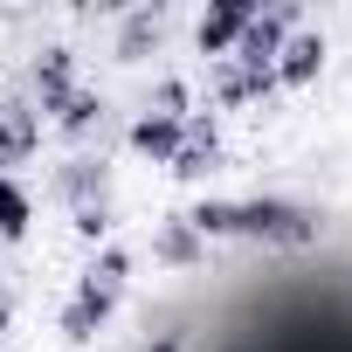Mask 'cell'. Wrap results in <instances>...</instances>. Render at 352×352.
<instances>
[{
  "instance_id": "5bb4252c",
  "label": "cell",
  "mask_w": 352,
  "mask_h": 352,
  "mask_svg": "<svg viewBox=\"0 0 352 352\" xmlns=\"http://www.w3.org/2000/svg\"><path fill=\"white\" fill-rule=\"evenodd\" d=\"M194 256H201V235L187 228V214L159 228V263H194Z\"/></svg>"
},
{
  "instance_id": "e0dca14e",
  "label": "cell",
  "mask_w": 352,
  "mask_h": 352,
  "mask_svg": "<svg viewBox=\"0 0 352 352\" xmlns=\"http://www.w3.org/2000/svg\"><path fill=\"white\" fill-rule=\"evenodd\" d=\"M145 352H180V338H159V345H145Z\"/></svg>"
},
{
  "instance_id": "2e32d148",
  "label": "cell",
  "mask_w": 352,
  "mask_h": 352,
  "mask_svg": "<svg viewBox=\"0 0 352 352\" xmlns=\"http://www.w3.org/2000/svg\"><path fill=\"white\" fill-rule=\"evenodd\" d=\"M104 228H111V214H104V208H83V214H76V235H90V242H97Z\"/></svg>"
},
{
  "instance_id": "4fadbf2b",
  "label": "cell",
  "mask_w": 352,
  "mask_h": 352,
  "mask_svg": "<svg viewBox=\"0 0 352 352\" xmlns=\"http://www.w3.org/2000/svg\"><path fill=\"white\" fill-rule=\"evenodd\" d=\"M28 214H35L28 194L8 180V173H0V242H21V235H28Z\"/></svg>"
},
{
  "instance_id": "ba28073f",
  "label": "cell",
  "mask_w": 352,
  "mask_h": 352,
  "mask_svg": "<svg viewBox=\"0 0 352 352\" xmlns=\"http://www.w3.org/2000/svg\"><path fill=\"white\" fill-rule=\"evenodd\" d=\"M35 111L28 104H0V166H14V159H28L35 152Z\"/></svg>"
},
{
  "instance_id": "52a82bcc",
  "label": "cell",
  "mask_w": 352,
  "mask_h": 352,
  "mask_svg": "<svg viewBox=\"0 0 352 352\" xmlns=\"http://www.w3.org/2000/svg\"><path fill=\"white\" fill-rule=\"evenodd\" d=\"M324 69V35H290L276 56V83H311Z\"/></svg>"
},
{
  "instance_id": "8992f818",
  "label": "cell",
  "mask_w": 352,
  "mask_h": 352,
  "mask_svg": "<svg viewBox=\"0 0 352 352\" xmlns=\"http://www.w3.org/2000/svg\"><path fill=\"white\" fill-rule=\"evenodd\" d=\"M180 131H187V118H166V111H145V118L131 124V152H145V159L173 166V152H180Z\"/></svg>"
},
{
  "instance_id": "7c38bea8",
  "label": "cell",
  "mask_w": 352,
  "mask_h": 352,
  "mask_svg": "<svg viewBox=\"0 0 352 352\" xmlns=\"http://www.w3.org/2000/svg\"><path fill=\"white\" fill-rule=\"evenodd\" d=\"M49 111H56V124H63L69 138H83V131H97V124H104V97H97V90H69V97H63V104H49Z\"/></svg>"
},
{
  "instance_id": "9c48e42d",
  "label": "cell",
  "mask_w": 352,
  "mask_h": 352,
  "mask_svg": "<svg viewBox=\"0 0 352 352\" xmlns=\"http://www.w3.org/2000/svg\"><path fill=\"white\" fill-rule=\"evenodd\" d=\"M214 90H221V104H256V97H270V90H276V69H242V63H221Z\"/></svg>"
},
{
  "instance_id": "30bf717a",
  "label": "cell",
  "mask_w": 352,
  "mask_h": 352,
  "mask_svg": "<svg viewBox=\"0 0 352 352\" xmlns=\"http://www.w3.org/2000/svg\"><path fill=\"white\" fill-rule=\"evenodd\" d=\"M35 90H42V111L63 104V97L76 90V56H69V49H49V56L35 63Z\"/></svg>"
},
{
  "instance_id": "277c9868",
  "label": "cell",
  "mask_w": 352,
  "mask_h": 352,
  "mask_svg": "<svg viewBox=\"0 0 352 352\" xmlns=\"http://www.w3.org/2000/svg\"><path fill=\"white\" fill-rule=\"evenodd\" d=\"M249 21H256L249 0H221V8H208V14H201V28H194V35H201V49H208V56H221V63H228V56H235V42L249 35Z\"/></svg>"
},
{
  "instance_id": "7a4b0ae2",
  "label": "cell",
  "mask_w": 352,
  "mask_h": 352,
  "mask_svg": "<svg viewBox=\"0 0 352 352\" xmlns=\"http://www.w3.org/2000/svg\"><path fill=\"white\" fill-rule=\"evenodd\" d=\"M124 276H131V256L124 249H104L90 270H83V283H76V297H69V311H63V338H97V324L118 311V290H124Z\"/></svg>"
},
{
  "instance_id": "3957f363",
  "label": "cell",
  "mask_w": 352,
  "mask_h": 352,
  "mask_svg": "<svg viewBox=\"0 0 352 352\" xmlns=\"http://www.w3.org/2000/svg\"><path fill=\"white\" fill-rule=\"evenodd\" d=\"M290 8H270V14H256L249 21V35L235 42V56L228 63H242V69H276V56H283V42H290Z\"/></svg>"
},
{
  "instance_id": "9a60e30c",
  "label": "cell",
  "mask_w": 352,
  "mask_h": 352,
  "mask_svg": "<svg viewBox=\"0 0 352 352\" xmlns=\"http://www.w3.org/2000/svg\"><path fill=\"white\" fill-rule=\"evenodd\" d=\"M159 28H166V14H131V21H124V42H118V56H124V63H138V56L159 42Z\"/></svg>"
},
{
  "instance_id": "5b68a950",
  "label": "cell",
  "mask_w": 352,
  "mask_h": 352,
  "mask_svg": "<svg viewBox=\"0 0 352 352\" xmlns=\"http://www.w3.org/2000/svg\"><path fill=\"white\" fill-rule=\"evenodd\" d=\"M214 166H221V131H214V118H187L180 152H173V173H180V180H201V173H214Z\"/></svg>"
},
{
  "instance_id": "6da1fadb",
  "label": "cell",
  "mask_w": 352,
  "mask_h": 352,
  "mask_svg": "<svg viewBox=\"0 0 352 352\" xmlns=\"http://www.w3.org/2000/svg\"><path fill=\"white\" fill-rule=\"evenodd\" d=\"M187 228H194L201 242H208V235H249V242H283V249H297V242L318 235V214L297 208V201H201V208L187 214Z\"/></svg>"
},
{
  "instance_id": "8fae6325",
  "label": "cell",
  "mask_w": 352,
  "mask_h": 352,
  "mask_svg": "<svg viewBox=\"0 0 352 352\" xmlns=\"http://www.w3.org/2000/svg\"><path fill=\"white\" fill-rule=\"evenodd\" d=\"M104 187H111V173H104L97 159H76V166H63V194L76 201V214H83V208H104Z\"/></svg>"
}]
</instances>
